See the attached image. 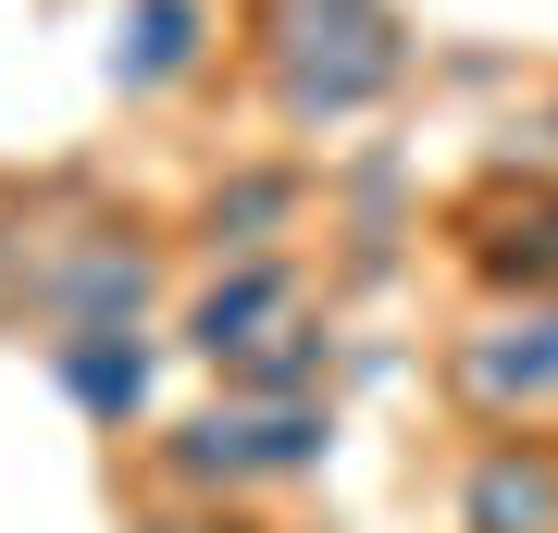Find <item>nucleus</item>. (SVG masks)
<instances>
[{
	"instance_id": "1",
	"label": "nucleus",
	"mask_w": 558,
	"mask_h": 533,
	"mask_svg": "<svg viewBox=\"0 0 558 533\" xmlns=\"http://www.w3.org/2000/svg\"><path fill=\"white\" fill-rule=\"evenodd\" d=\"M223 62H236L248 112L274 124V149L323 161L336 137L410 99L422 25L410 0H223Z\"/></svg>"
},
{
	"instance_id": "2",
	"label": "nucleus",
	"mask_w": 558,
	"mask_h": 533,
	"mask_svg": "<svg viewBox=\"0 0 558 533\" xmlns=\"http://www.w3.org/2000/svg\"><path fill=\"white\" fill-rule=\"evenodd\" d=\"M161 348L199 385H236V397H336V360H348L336 274H323V249L186 261L174 311H161Z\"/></svg>"
},
{
	"instance_id": "3",
	"label": "nucleus",
	"mask_w": 558,
	"mask_h": 533,
	"mask_svg": "<svg viewBox=\"0 0 558 533\" xmlns=\"http://www.w3.org/2000/svg\"><path fill=\"white\" fill-rule=\"evenodd\" d=\"M348 422L336 397H236V385H199L186 410H161L124 484L137 496H174V509H260V496H299L336 472Z\"/></svg>"
},
{
	"instance_id": "4",
	"label": "nucleus",
	"mask_w": 558,
	"mask_h": 533,
	"mask_svg": "<svg viewBox=\"0 0 558 533\" xmlns=\"http://www.w3.org/2000/svg\"><path fill=\"white\" fill-rule=\"evenodd\" d=\"M186 286V249H174V211H137V198H87L50 223V261H38V336H87V323H161Z\"/></svg>"
},
{
	"instance_id": "5",
	"label": "nucleus",
	"mask_w": 558,
	"mask_h": 533,
	"mask_svg": "<svg viewBox=\"0 0 558 533\" xmlns=\"http://www.w3.org/2000/svg\"><path fill=\"white\" fill-rule=\"evenodd\" d=\"M435 261L472 298H558V174L534 149H484L435 186Z\"/></svg>"
},
{
	"instance_id": "6",
	"label": "nucleus",
	"mask_w": 558,
	"mask_h": 533,
	"mask_svg": "<svg viewBox=\"0 0 558 533\" xmlns=\"http://www.w3.org/2000/svg\"><path fill=\"white\" fill-rule=\"evenodd\" d=\"M459 435H558V298H472L435 348Z\"/></svg>"
},
{
	"instance_id": "7",
	"label": "nucleus",
	"mask_w": 558,
	"mask_h": 533,
	"mask_svg": "<svg viewBox=\"0 0 558 533\" xmlns=\"http://www.w3.org/2000/svg\"><path fill=\"white\" fill-rule=\"evenodd\" d=\"M323 237V161L299 149H236L186 186L174 211V249L186 261H274V249H311Z\"/></svg>"
},
{
	"instance_id": "8",
	"label": "nucleus",
	"mask_w": 558,
	"mask_h": 533,
	"mask_svg": "<svg viewBox=\"0 0 558 533\" xmlns=\"http://www.w3.org/2000/svg\"><path fill=\"white\" fill-rule=\"evenodd\" d=\"M38 373L50 397L87 422V435L137 447L161 410H174V348H161V323H87V336H38Z\"/></svg>"
},
{
	"instance_id": "9",
	"label": "nucleus",
	"mask_w": 558,
	"mask_h": 533,
	"mask_svg": "<svg viewBox=\"0 0 558 533\" xmlns=\"http://www.w3.org/2000/svg\"><path fill=\"white\" fill-rule=\"evenodd\" d=\"M223 75V0H112L100 38V87L124 112H174Z\"/></svg>"
},
{
	"instance_id": "10",
	"label": "nucleus",
	"mask_w": 558,
	"mask_h": 533,
	"mask_svg": "<svg viewBox=\"0 0 558 533\" xmlns=\"http://www.w3.org/2000/svg\"><path fill=\"white\" fill-rule=\"evenodd\" d=\"M447 533H558V435H472L447 472Z\"/></svg>"
},
{
	"instance_id": "11",
	"label": "nucleus",
	"mask_w": 558,
	"mask_h": 533,
	"mask_svg": "<svg viewBox=\"0 0 558 533\" xmlns=\"http://www.w3.org/2000/svg\"><path fill=\"white\" fill-rule=\"evenodd\" d=\"M62 211H75V186L0 174V336H38V261H50V223Z\"/></svg>"
},
{
	"instance_id": "12",
	"label": "nucleus",
	"mask_w": 558,
	"mask_h": 533,
	"mask_svg": "<svg viewBox=\"0 0 558 533\" xmlns=\"http://www.w3.org/2000/svg\"><path fill=\"white\" fill-rule=\"evenodd\" d=\"M124 533H260V509H174V496H137Z\"/></svg>"
},
{
	"instance_id": "13",
	"label": "nucleus",
	"mask_w": 558,
	"mask_h": 533,
	"mask_svg": "<svg viewBox=\"0 0 558 533\" xmlns=\"http://www.w3.org/2000/svg\"><path fill=\"white\" fill-rule=\"evenodd\" d=\"M521 149H534V161H546V174H558V75L534 87V112H521Z\"/></svg>"
}]
</instances>
